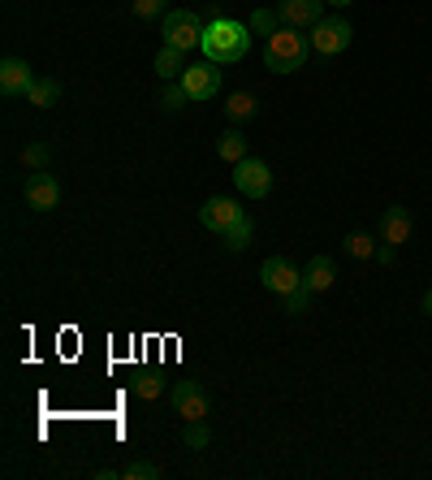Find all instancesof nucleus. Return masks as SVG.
Wrapping results in <instances>:
<instances>
[{
	"label": "nucleus",
	"instance_id": "nucleus-2",
	"mask_svg": "<svg viewBox=\"0 0 432 480\" xmlns=\"http://www.w3.org/2000/svg\"><path fill=\"white\" fill-rule=\"evenodd\" d=\"M312 57V40L298 31V26H281L277 35H268L264 43V65L273 70V74H298L303 65Z\"/></svg>",
	"mask_w": 432,
	"mask_h": 480
},
{
	"label": "nucleus",
	"instance_id": "nucleus-23",
	"mask_svg": "<svg viewBox=\"0 0 432 480\" xmlns=\"http://www.w3.org/2000/svg\"><path fill=\"white\" fill-rule=\"evenodd\" d=\"M18 160H22V169H31V174H35V169H48L52 152H48V143H26Z\"/></svg>",
	"mask_w": 432,
	"mask_h": 480
},
{
	"label": "nucleus",
	"instance_id": "nucleus-10",
	"mask_svg": "<svg viewBox=\"0 0 432 480\" xmlns=\"http://www.w3.org/2000/svg\"><path fill=\"white\" fill-rule=\"evenodd\" d=\"M35 87V70L26 65L22 57H5L0 61V91L5 96H26Z\"/></svg>",
	"mask_w": 432,
	"mask_h": 480
},
{
	"label": "nucleus",
	"instance_id": "nucleus-12",
	"mask_svg": "<svg viewBox=\"0 0 432 480\" xmlns=\"http://www.w3.org/2000/svg\"><path fill=\"white\" fill-rule=\"evenodd\" d=\"M281 22L286 26H298V31H312L315 22L324 18V0H281Z\"/></svg>",
	"mask_w": 432,
	"mask_h": 480
},
{
	"label": "nucleus",
	"instance_id": "nucleus-31",
	"mask_svg": "<svg viewBox=\"0 0 432 480\" xmlns=\"http://www.w3.org/2000/svg\"><path fill=\"white\" fill-rule=\"evenodd\" d=\"M324 5H337V9H342V5H351V0H324Z\"/></svg>",
	"mask_w": 432,
	"mask_h": 480
},
{
	"label": "nucleus",
	"instance_id": "nucleus-24",
	"mask_svg": "<svg viewBox=\"0 0 432 480\" xmlns=\"http://www.w3.org/2000/svg\"><path fill=\"white\" fill-rule=\"evenodd\" d=\"M182 441H186V450H203V446L212 441V433H208V424H203V420H186Z\"/></svg>",
	"mask_w": 432,
	"mask_h": 480
},
{
	"label": "nucleus",
	"instance_id": "nucleus-11",
	"mask_svg": "<svg viewBox=\"0 0 432 480\" xmlns=\"http://www.w3.org/2000/svg\"><path fill=\"white\" fill-rule=\"evenodd\" d=\"M199 221H203V230L225 234V230H234L238 221H242V208H238L234 200H208L199 208Z\"/></svg>",
	"mask_w": 432,
	"mask_h": 480
},
{
	"label": "nucleus",
	"instance_id": "nucleus-1",
	"mask_svg": "<svg viewBox=\"0 0 432 480\" xmlns=\"http://www.w3.org/2000/svg\"><path fill=\"white\" fill-rule=\"evenodd\" d=\"M251 26L247 22H234V18H212L208 22V31H203V43H199V52L216 65H234L251 52Z\"/></svg>",
	"mask_w": 432,
	"mask_h": 480
},
{
	"label": "nucleus",
	"instance_id": "nucleus-29",
	"mask_svg": "<svg viewBox=\"0 0 432 480\" xmlns=\"http://www.w3.org/2000/svg\"><path fill=\"white\" fill-rule=\"evenodd\" d=\"M393 251H398V247H380V251H376V260H380V264H393Z\"/></svg>",
	"mask_w": 432,
	"mask_h": 480
},
{
	"label": "nucleus",
	"instance_id": "nucleus-21",
	"mask_svg": "<svg viewBox=\"0 0 432 480\" xmlns=\"http://www.w3.org/2000/svg\"><path fill=\"white\" fill-rule=\"evenodd\" d=\"M342 247H346V256H351V260H376V251H380V247L372 242V234H351Z\"/></svg>",
	"mask_w": 432,
	"mask_h": 480
},
{
	"label": "nucleus",
	"instance_id": "nucleus-28",
	"mask_svg": "<svg viewBox=\"0 0 432 480\" xmlns=\"http://www.w3.org/2000/svg\"><path fill=\"white\" fill-rule=\"evenodd\" d=\"M130 14H135V18H143V22H152V18H160V14H164V0H130Z\"/></svg>",
	"mask_w": 432,
	"mask_h": 480
},
{
	"label": "nucleus",
	"instance_id": "nucleus-7",
	"mask_svg": "<svg viewBox=\"0 0 432 480\" xmlns=\"http://www.w3.org/2000/svg\"><path fill=\"white\" fill-rule=\"evenodd\" d=\"M182 87H186L191 104H195V100H212L216 91H221V65H216V61H208V57L195 61V65H186Z\"/></svg>",
	"mask_w": 432,
	"mask_h": 480
},
{
	"label": "nucleus",
	"instance_id": "nucleus-27",
	"mask_svg": "<svg viewBox=\"0 0 432 480\" xmlns=\"http://www.w3.org/2000/svg\"><path fill=\"white\" fill-rule=\"evenodd\" d=\"M286 312H290V316H307V312H312V290L298 286L295 295H286Z\"/></svg>",
	"mask_w": 432,
	"mask_h": 480
},
{
	"label": "nucleus",
	"instance_id": "nucleus-30",
	"mask_svg": "<svg viewBox=\"0 0 432 480\" xmlns=\"http://www.w3.org/2000/svg\"><path fill=\"white\" fill-rule=\"evenodd\" d=\"M424 312H428V316H432V290H428V295H424Z\"/></svg>",
	"mask_w": 432,
	"mask_h": 480
},
{
	"label": "nucleus",
	"instance_id": "nucleus-6",
	"mask_svg": "<svg viewBox=\"0 0 432 480\" xmlns=\"http://www.w3.org/2000/svg\"><path fill=\"white\" fill-rule=\"evenodd\" d=\"M234 186L247 195V200H264L268 191H273V169L264 165V160L247 156L234 165Z\"/></svg>",
	"mask_w": 432,
	"mask_h": 480
},
{
	"label": "nucleus",
	"instance_id": "nucleus-15",
	"mask_svg": "<svg viewBox=\"0 0 432 480\" xmlns=\"http://www.w3.org/2000/svg\"><path fill=\"white\" fill-rule=\"evenodd\" d=\"M156 74L164 82H177L182 74H186V52H182V48H174V43H164V48L156 52Z\"/></svg>",
	"mask_w": 432,
	"mask_h": 480
},
{
	"label": "nucleus",
	"instance_id": "nucleus-17",
	"mask_svg": "<svg viewBox=\"0 0 432 480\" xmlns=\"http://www.w3.org/2000/svg\"><path fill=\"white\" fill-rule=\"evenodd\" d=\"M61 100V82L57 79H35V87L26 91V104H35V108H52Z\"/></svg>",
	"mask_w": 432,
	"mask_h": 480
},
{
	"label": "nucleus",
	"instance_id": "nucleus-25",
	"mask_svg": "<svg viewBox=\"0 0 432 480\" xmlns=\"http://www.w3.org/2000/svg\"><path fill=\"white\" fill-rule=\"evenodd\" d=\"M182 104H191V96H186L182 79H177V82H164V91H160V108H182Z\"/></svg>",
	"mask_w": 432,
	"mask_h": 480
},
{
	"label": "nucleus",
	"instance_id": "nucleus-13",
	"mask_svg": "<svg viewBox=\"0 0 432 480\" xmlns=\"http://www.w3.org/2000/svg\"><path fill=\"white\" fill-rule=\"evenodd\" d=\"M411 212L407 208H385V217H380V239L385 247H402V242H411Z\"/></svg>",
	"mask_w": 432,
	"mask_h": 480
},
{
	"label": "nucleus",
	"instance_id": "nucleus-22",
	"mask_svg": "<svg viewBox=\"0 0 432 480\" xmlns=\"http://www.w3.org/2000/svg\"><path fill=\"white\" fill-rule=\"evenodd\" d=\"M251 234H256V230H251V221L242 217L234 230H225V234H221V242H225L230 251H247V247H251Z\"/></svg>",
	"mask_w": 432,
	"mask_h": 480
},
{
	"label": "nucleus",
	"instance_id": "nucleus-3",
	"mask_svg": "<svg viewBox=\"0 0 432 480\" xmlns=\"http://www.w3.org/2000/svg\"><path fill=\"white\" fill-rule=\"evenodd\" d=\"M312 52H320V57H337V52H346L354 40V26L346 18H320L312 26Z\"/></svg>",
	"mask_w": 432,
	"mask_h": 480
},
{
	"label": "nucleus",
	"instance_id": "nucleus-20",
	"mask_svg": "<svg viewBox=\"0 0 432 480\" xmlns=\"http://www.w3.org/2000/svg\"><path fill=\"white\" fill-rule=\"evenodd\" d=\"M130 390H135V399H143V402H156L160 394H164V381H160L156 372H138V377L130 381Z\"/></svg>",
	"mask_w": 432,
	"mask_h": 480
},
{
	"label": "nucleus",
	"instance_id": "nucleus-14",
	"mask_svg": "<svg viewBox=\"0 0 432 480\" xmlns=\"http://www.w3.org/2000/svg\"><path fill=\"white\" fill-rule=\"evenodd\" d=\"M333 281H337V268H333V260H329V256H315V260L307 264V273H303V286H307L312 295L329 290Z\"/></svg>",
	"mask_w": 432,
	"mask_h": 480
},
{
	"label": "nucleus",
	"instance_id": "nucleus-5",
	"mask_svg": "<svg viewBox=\"0 0 432 480\" xmlns=\"http://www.w3.org/2000/svg\"><path fill=\"white\" fill-rule=\"evenodd\" d=\"M259 281H264L268 295H281V299H286V295H295L298 286H303V273H298L286 256H268V260L259 264Z\"/></svg>",
	"mask_w": 432,
	"mask_h": 480
},
{
	"label": "nucleus",
	"instance_id": "nucleus-26",
	"mask_svg": "<svg viewBox=\"0 0 432 480\" xmlns=\"http://www.w3.org/2000/svg\"><path fill=\"white\" fill-rule=\"evenodd\" d=\"M160 476V467L156 463H143V459H135V463H126L121 467V480H156Z\"/></svg>",
	"mask_w": 432,
	"mask_h": 480
},
{
	"label": "nucleus",
	"instance_id": "nucleus-19",
	"mask_svg": "<svg viewBox=\"0 0 432 480\" xmlns=\"http://www.w3.org/2000/svg\"><path fill=\"white\" fill-rule=\"evenodd\" d=\"M247 26H251L256 35H264V40H268V35H277V31H281L286 22H281V9H256Z\"/></svg>",
	"mask_w": 432,
	"mask_h": 480
},
{
	"label": "nucleus",
	"instance_id": "nucleus-18",
	"mask_svg": "<svg viewBox=\"0 0 432 480\" xmlns=\"http://www.w3.org/2000/svg\"><path fill=\"white\" fill-rule=\"evenodd\" d=\"M256 108H259V100L251 96V91H234V96L225 100V113H230V121H247V118H256Z\"/></svg>",
	"mask_w": 432,
	"mask_h": 480
},
{
	"label": "nucleus",
	"instance_id": "nucleus-4",
	"mask_svg": "<svg viewBox=\"0 0 432 480\" xmlns=\"http://www.w3.org/2000/svg\"><path fill=\"white\" fill-rule=\"evenodd\" d=\"M203 22H199V14H191V9H169L164 14V43H174V48H182V52H191V48H199L203 43Z\"/></svg>",
	"mask_w": 432,
	"mask_h": 480
},
{
	"label": "nucleus",
	"instance_id": "nucleus-9",
	"mask_svg": "<svg viewBox=\"0 0 432 480\" xmlns=\"http://www.w3.org/2000/svg\"><path fill=\"white\" fill-rule=\"evenodd\" d=\"M208 407H212V402H208V394L199 390L195 381H177L174 385V411L182 420H203Z\"/></svg>",
	"mask_w": 432,
	"mask_h": 480
},
{
	"label": "nucleus",
	"instance_id": "nucleus-8",
	"mask_svg": "<svg viewBox=\"0 0 432 480\" xmlns=\"http://www.w3.org/2000/svg\"><path fill=\"white\" fill-rule=\"evenodd\" d=\"M61 203V182L48 174V169H35L31 178H26V208H35V212H52Z\"/></svg>",
	"mask_w": 432,
	"mask_h": 480
},
{
	"label": "nucleus",
	"instance_id": "nucleus-16",
	"mask_svg": "<svg viewBox=\"0 0 432 480\" xmlns=\"http://www.w3.org/2000/svg\"><path fill=\"white\" fill-rule=\"evenodd\" d=\"M216 156L225 160V165L247 160V135H242V130H225V135L216 139Z\"/></svg>",
	"mask_w": 432,
	"mask_h": 480
}]
</instances>
